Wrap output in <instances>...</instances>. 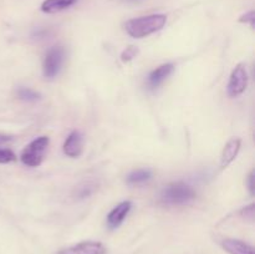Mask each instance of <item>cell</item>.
I'll return each mask as SVG.
<instances>
[{
  "label": "cell",
  "mask_w": 255,
  "mask_h": 254,
  "mask_svg": "<svg viewBox=\"0 0 255 254\" xmlns=\"http://www.w3.org/2000/svg\"><path fill=\"white\" fill-rule=\"evenodd\" d=\"M166 22L167 16L164 14H152L128 20L125 24V29L129 36L142 39L161 30Z\"/></svg>",
  "instance_id": "cell-1"
},
{
  "label": "cell",
  "mask_w": 255,
  "mask_h": 254,
  "mask_svg": "<svg viewBox=\"0 0 255 254\" xmlns=\"http://www.w3.org/2000/svg\"><path fill=\"white\" fill-rule=\"evenodd\" d=\"M196 197V192L188 184L183 182H176L164 187L163 191L161 192V202L167 206H181V204H187L193 201Z\"/></svg>",
  "instance_id": "cell-2"
},
{
  "label": "cell",
  "mask_w": 255,
  "mask_h": 254,
  "mask_svg": "<svg viewBox=\"0 0 255 254\" xmlns=\"http://www.w3.org/2000/svg\"><path fill=\"white\" fill-rule=\"evenodd\" d=\"M49 137L46 136H41L30 142L21 152L20 158H21L22 163L29 167L40 166L42 159H44V153L49 146Z\"/></svg>",
  "instance_id": "cell-3"
},
{
  "label": "cell",
  "mask_w": 255,
  "mask_h": 254,
  "mask_svg": "<svg viewBox=\"0 0 255 254\" xmlns=\"http://www.w3.org/2000/svg\"><path fill=\"white\" fill-rule=\"evenodd\" d=\"M65 51L61 46L51 47L49 51L46 52L44 59V64H42V70H44L45 77H52L56 76L61 70L62 64H64Z\"/></svg>",
  "instance_id": "cell-4"
},
{
  "label": "cell",
  "mask_w": 255,
  "mask_h": 254,
  "mask_svg": "<svg viewBox=\"0 0 255 254\" xmlns=\"http://www.w3.org/2000/svg\"><path fill=\"white\" fill-rule=\"evenodd\" d=\"M248 87V72L243 64L234 67L228 82V95L231 97H237L243 94Z\"/></svg>",
  "instance_id": "cell-5"
},
{
  "label": "cell",
  "mask_w": 255,
  "mask_h": 254,
  "mask_svg": "<svg viewBox=\"0 0 255 254\" xmlns=\"http://www.w3.org/2000/svg\"><path fill=\"white\" fill-rule=\"evenodd\" d=\"M104 244L100 242H81L75 246L61 249L56 254H105Z\"/></svg>",
  "instance_id": "cell-6"
},
{
  "label": "cell",
  "mask_w": 255,
  "mask_h": 254,
  "mask_svg": "<svg viewBox=\"0 0 255 254\" xmlns=\"http://www.w3.org/2000/svg\"><path fill=\"white\" fill-rule=\"evenodd\" d=\"M132 208V203L129 201L121 202L120 204H117L114 209L109 213L107 216V224H109L110 228L115 229L117 227H120L122 224V222L126 219L127 214L129 213Z\"/></svg>",
  "instance_id": "cell-7"
},
{
  "label": "cell",
  "mask_w": 255,
  "mask_h": 254,
  "mask_svg": "<svg viewBox=\"0 0 255 254\" xmlns=\"http://www.w3.org/2000/svg\"><path fill=\"white\" fill-rule=\"evenodd\" d=\"M84 151V138L79 131H74L69 134L64 143V153L71 158L81 156Z\"/></svg>",
  "instance_id": "cell-8"
},
{
  "label": "cell",
  "mask_w": 255,
  "mask_h": 254,
  "mask_svg": "<svg viewBox=\"0 0 255 254\" xmlns=\"http://www.w3.org/2000/svg\"><path fill=\"white\" fill-rule=\"evenodd\" d=\"M173 70L174 66L172 64H164L154 69L148 75V79H147V84H148L149 89H157L158 86H161L164 80L173 72Z\"/></svg>",
  "instance_id": "cell-9"
},
{
  "label": "cell",
  "mask_w": 255,
  "mask_h": 254,
  "mask_svg": "<svg viewBox=\"0 0 255 254\" xmlns=\"http://www.w3.org/2000/svg\"><path fill=\"white\" fill-rule=\"evenodd\" d=\"M242 146V139L241 138H232L229 139L228 143L224 147L223 152H222V158H221V166L222 168H226L227 166L232 163L234 159L237 158L239 153V149Z\"/></svg>",
  "instance_id": "cell-10"
},
{
  "label": "cell",
  "mask_w": 255,
  "mask_h": 254,
  "mask_svg": "<svg viewBox=\"0 0 255 254\" xmlns=\"http://www.w3.org/2000/svg\"><path fill=\"white\" fill-rule=\"evenodd\" d=\"M222 247L229 254H254V248L251 244L239 239L227 238L222 242Z\"/></svg>",
  "instance_id": "cell-11"
},
{
  "label": "cell",
  "mask_w": 255,
  "mask_h": 254,
  "mask_svg": "<svg viewBox=\"0 0 255 254\" xmlns=\"http://www.w3.org/2000/svg\"><path fill=\"white\" fill-rule=\"evenodd\" d=\"M76 1L77 0H45L41 4V10L47 14H55L72 6Z\"/></svg>",
  "instance_id": "cell-12"
},
{
  "label": "cell",
  "mask_w": 255,
  "mask_h": 254,
  "mask_svg": "<svg viewBox=\"0 0 255 254\" xmlns=\"http://www.w3.org/2000/svg\"><path fill=\"white\" fill-rule=\"evenodd\" d=\"M152 178V172L151 169L141 168L136 169V171L131 172L127 176V183L132 184V186H137V184H143L148 182Z\"/></svg>",
  "instance_id": "cell-13"
},
{
  "label": "cell",
  "mask_w": 255,
  "mask_h": 254,
  "mask_svg": "<svg viewBox=\"0 0 255 254\" xmlns=\"http://www.w3.org/2000/svg\"><path fill=\"white\" fill-rule=\"evenodd\" d=\"M17 96H19L20 100H24V101H36V100L40 99L39 92L27 89V87H21V89L17 90Z\"/></svg>",
  "instance_id": "cell-14"
},
{
  "label": "cell",
  "mask_w": 255,
  "mask_h": 254,
  "mask_svg": "<svg viewBox=\"0 0 255 254\" xmlns=\"http://www.w3.org/2000/svg\"><path fill=\"white\" fill-rule=\"evenodd\" d=\"M137 54H138V49L134 46H128L126 47V50H124V52L121 54V60L124 62H128L131 61L132 59H134V57L137 56Z\"/></svg>",
  "instance_id": "cell-15"
},
{
  "label": "cell",
  "mask_w": 255,
  "mask_h": 254,
  "mask_svg": "<svg viewBox=\"0 0 255 254\" xmlns=\"http://www.w3.org/2000/svg\"><path fill=\"white\" fill-rule=\"evenodd\" d=\"M15 159H16V156L14 152L6 148H0V163H10Z\"/></svg>",
  "instance_id": "cell-16"
},
{
  "label": "cell",
  "mask_w": 255,
  "mask_h": 254,
  "mask_svg": "<svg viewBox=\"0 0 255 254\" xmlns=\"http://www.w3.org/2000/svg\"><path fill=\"white\" fill-rule=\"evenodd\" d=\"M241 22H246V24H249L252 27H254L255 25V12L252 10V11L247 12V14L242 15L241 19H239Z\"/></svg>",
  "instance_id": "cell-17"
},
{
  "label": "cell",
  "mask_w": 255,
  "mask_h": 254,
  "mask_svg": "<svg viewBox=\"0 0 255 254\" xmlns=\"http://www.w3.org/2000/svg\"><path fill=\"white\" fill-rule=\"evenodd\" d=\"M247 183H248V188H249V192H251V194H254V192H255V184H254V171H252L251 173H249V176H248V181H247Z\"/></svg>",
  "instance_id": "cell-18"
},
{
  "label": "cell",
  "mask_w": 255,
  "mask_h": 254,
  "mask_svg": "<svg viewBox=\"0 0 255 254\" xmlns=\"http://www.w3.org/2000/svg\"><path fill=\"white\" fill-rule=\"evenodd\" d=\"M12 139L11 136H6V134H1L0 133V144L2 143H7V142H10Z\"/></svg>",
  "instance_id": "cell-19"
},
{
  "label": "cell",
  "mask_w": 255,
  "mask_h": 254,
  "mask_svg": "<svg viewBox=\"0 0 255 254\" xmlns=\"http://www.w3.org/2000/svg\"><path fill=\"white\" fill-rule=\"evenodd\" d=\"M128 1H141V0H128Z\"/></svg>",
  "instance_id": "cell-20"
}]
</instances>
